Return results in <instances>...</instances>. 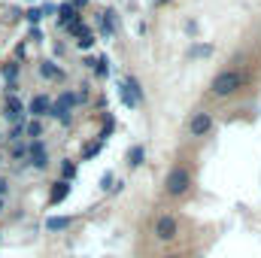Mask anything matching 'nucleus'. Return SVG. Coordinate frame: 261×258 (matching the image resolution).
<instances>
[{
	"mask_svg": "<svg viewBox=\"0 0 261 258\" xmlns=\"http://www.w3.org/2000/svg\"><path fill=\"white\" fill-rule=\"evenodd\" d=\"M246 85V76L240 70H222L213 82H210V91L216 97H228V94H237L240 88Z\"/></svg>",
	"mask_w": 261,
	"mask_h": 258,
	"instance_id": "obj_1",
	"label": "nucleus"
},
{
	"mask_svg": "<svg viewBox=\"0 0 261 258\" xmlns=\"http://www.w3.org/2000/svg\"><path fill=\"white\" fill-rule=\"evenodd\" d=\"M189 186H192V173H189V167H173V170L167 173V179H164V192L170 194V197L186 194L189 192Z\"/></svg>",
	"mask_w": 261,
	"mask_h": 258,
	"instance_id": "obj_2",
	"label": "nucleus"
},
{
	"mask_svg": "<svg viewBox=\"0 0 261 258\" xmlns=\"http://www.w3.org/2000/svg\"><path fill=\"white\" fill-rule=\"evenodd\" d=\"M155 237L164 240V243L176 240V237H179V222H176L173 216H158V219H155Z\"/></svg>",
	"mask_w": 261,
	"mask_h": 258,
	"instance_id": "obj_3",
	"label": "nucleus"
},
{
	"mask_svg": "<svg viewBox=\"0 0 261 258\" xmlns=\"http://www.w3.org/2000/svg\"><path fill=\"white\" fill-rule=\"evenodd\" d=\"M213 131V113H206V110H200L192 116V122H189V134L192 137H206Z\"/></svg>",
	"mask_w": 261,
	"mask_h": 258,
	"instance_id": "obj_4",
	"label": "nucleus"
},
{
	"mask_svg": "<svg viewBox=\"0 0 261 258\" xmlns=\"http://www.w3.org/2000/svg\"><path fill=\"white\" fill-rule=\"evenodd\" d=\"M31 164H34L37 170H43V167L49 164V158H46V146H43L40 140H34V143H31Z\"/></svg>",
	"mask_w": 261,
	"mask_h": 258,
	"instance_id": "obj_5",
	"label": "nucleus"
},
{
	"mask_svg": "<svg viewBox=\"0 0 261 258\" xmlns=\"http://www.w3.org/2000/svg\"><path fill=\"white\" fill-rule=\"evenodd\" d=\"M70 225H73L70 216H52V219H46V231H67Z\"/></svg>",
	"mask_w": 261,
	"mask_h": 258,
	"instance_id": "obj_6",
	"label": "nucleus"
},
{
	"mask_svg": "<svg viewBox=\"0 0 261 258\" xmlns=\"http://www.w3.org/2000/svg\"><path fill=\"white\" fill-rule=\"evenodd\" d=\"M67 194H70V183L67 179H61V183H55V189H52V197H49V203L55 207V203H61Z\"/></svg>",
	"mask_w": 261,
	"mask_h": 258,
	"instance_id": "obj_7",
	"label": "nucleus"
},
{
	"mask_svg": "<svg viewBox=\"0 0 261 258\" xmlns=\"http://www.w3.org/2000/svg\"><path fill=\"white\" fill-rule=\"evenodd\" d=\"M3 116H6L9 122H18V119H21V104H18L15 97H9L6 107H3Z\"/></svg>",
	"mask_w": 261,
	"mask_h": 258,
	"instance_id": "obj_8",
	"label": "nucleus"
},
{
	"mask_svg": "<svg viewBox=\"0 0 261 258\" xmlns=\"http://www.w3.org/2000/svg\"><path fill=\"white\" fill-rule=\"evenodd\" d=\"M49 107H52V104H49V97H43V94H37V97L31 100V113H34V116H46Z\"/></svg>",
	"mask_w": 261,
	"mask_h": 258,
	"instance_id": "obj_9",
	"label": "nucleus"
},
{
	"mask_svg": "<svg viewBox=\"0 0 261 258\" xmlns=\"http://www.w3.org/2000/svg\"><path fill=\"white\" fill-rule=\"evenodd\" d=\"M76 18H79V15H76V9H73V6H61V9H58V24H73V21H76Z\"/></svg>",
	"mask_w": 261,
	"mask_h": 258,
	"instance_id": "obj_10",
	"label": "nucleus"
},
{
	"mask_svg": "<svg viewBox=\"0 0 261 258\" xmlns=\"http://www.w3.org/2000/svg\"><path fill=\"white\" fill-rule=\"evenodd\" d=\"M49 116H58L61 122H70V107H64V104L58 100V104H52V107H49Z\"/></svg>",
	"mask_w": 261,
	"mask_h": 258,
	"instance_id": "obj_11",
	"label": "nucleus"
},
{
	"mask_svg": "<svg viewBox=\"0 0 261 258\" xmlns=\"http://www.w3.org/2000/svg\"><path fill=\"white\" fill-rule=\"evenodd\" d=\"M76 46H79V49H91V46H94V37H91L85 28H82V31L76 34Z\"/></svg>",
	"mask_w": 261,
	"mask_h": 258,
	"instance_id": "obj_12",
	"label": "nucleus"
},
{
	"mask_svg": "<svg viewBox=\"0 0 261 258\" xmlns=\"http://www.w3.org/2000/svg\"><path fill=\"white\" fill-rule=\"evenodd\" d=\"M143 155H146V152H143V146H134V149L128 152L130 167H140V164H143Z\"/></svg>",
	"mask_w": 261,
	"mask_h": 258,
	"instance_id": "obj_13",
	"label": "nucleus"
},
{
	"mask_svg": "<svg viewBox=\"0 0 261 258\" xmlns=\"http://www.w3.org/2000/svg\"><path fill=\"white\" fill-rule=\"evenodd\" d=\"M43 76H49V79H55V76H61V70L52 64H43Z\"/></svg>",
	"mask_w": 261,
	"mask_h": 258,
	"instance_id": "obj_14",
	"label": "nucleus"
},
{
	"mask_svg": "<svg viewBox=\"0 0 261 258\" xmlns=\"http://www.w3.org/2000/svg\"><path fill=\"white\" fill-rule=\"evenodd\" d=\"M94 64H97V73H100V76L110 73V61H107V58H100V61H94Z\"/></svg>",
	"mask_w": 261,
	"mask_h": 258,
	"instance_id": "obj_15",
	"label": "nucleus"
},
{
	"mask_svg": "<svg viewBox=\"0 0 261 258\" xmlns=\"http://www.w3.org/2000/svg\"><path fill=\"white\" fill-rule=\"evenodd\" d=\"M28 134H31V137H40V134H43V125H40V122H31V125H28Z\"/></svg>",
	"mask_w": 261,
	"mask_h": 258,
	"instance_id": "obj_16",
	"label": "nucleus"
},
{
	"mask_svg": "<svg viewBox=\"0 0 261 258\" xmlns=\"http://www.w3.org/2000/svg\"><path fill=\"white\" fill-rule=\"evenodd\" d=\"M15 73H18V70H15V64L3 67V76H6V79H12V76H15Z\"/></svg>",
	"mask_w": 261,
	"mask_h": 258,
	"instance_id": "obj_17",
	"label": "nucleus"
},
{
	"mask_svg": "<svg viewBox=\"0 0 261 258\" xmlns=\"http://www.w3.org/2000/svg\"><path fill=\"white\" fill-rule=\"evenodd\" d=\"M73 173H76V167H73V164H70V161H67V164H64V176H67V179H70V176H73Z\"/></svg>",
	"mask_w": 261,
	"mask_h": 258,
	"instance_id": "obj_18",
	"label": "nucleus"
},
{
	"mask_svg": "<svg viewBox=\"0 0 261 258\" xmlns=\"http://www.w3.org/2000/svg\"><path fill=\"white\" fill-rule=\"evenodd\" d=\"M0 194H6V179H0Z\"/></svg>",
	"mask_w": 261,
	"mask_h": 258,
	"instance_id": "obj_19",
	"label": "nucleus"
},
{
	"mask_svg": "<svg viewBox=\"0 0 261 258\" xmlns=\"http://www.w3.org/2000/svg\"><path fill=\"white\" fill-rule=\"evenodd\" d=\"M161 258H182V255H176V252H167V255H161Z\"/></svg>",
	"mask_w": 261,
	"mask_h": 258,
	"instance_id": "obj_20",
	"label": "nucleus"
},
{
	"mask_svg": "<svg viewBox=\"0 0 261 258\" xmlns=\"http://www.w3.org/2000/svg\"><path fill=\"white\" fill-rule=\"evenodd\" d=\"M155 3H170V0H155Z\"/></svg>",
	"mask_w": 261,
	"mask_h": 258,
	"instance_id": "obj_21",
	"label": "nucleus"
},
{
	"mask_svg": "<svg viewBox=\"0 0 261 258\" xmlns=\"http://www.w3.org/2000/svg\"><path fill=\"white\" fill-rule=\"evenodd\" d=\"M0 210H3V200H0Z\"/></svg>",
	"mask_w": 261,
	"mask_h": 258,
	"instance_id": "obj_22",
	"label": "nucleus"
}]
</instances>
